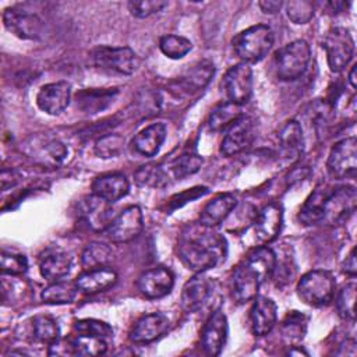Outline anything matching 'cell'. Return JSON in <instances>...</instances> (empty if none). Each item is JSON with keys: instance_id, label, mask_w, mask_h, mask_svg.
Returning <instances> with one entry per match:
<instances>
[{"instance_id": "cell-53", "label": "cell", "mask_w": 357, "mask_h": 357, "mask_svg": "<svg viewBox=\"0 0 357 357\" xmlns=\"http://www.w3.org/2000/svg\"><path fill=\"white\" fill-rule=\"evenodd\" d=\"M289 354L290 356H294V354H297V356H308V353L307 351H304L301 347H298V346H291V349L289 350Z\"/></svg>"}, {"instance_id": "cell-30", "label": "cell", "mask_w": 357, "mask_h": 357, "mask_svg": "<svg viewBox=\"0 0 357 357\" xmlns=\"http://www.w3.org/2000/svg\"><path fill=\"white\" fill-rule=\"evenodd\" d=\"M329 192H331V188H328L326 185L317 187L300 209V213H298L300 222H303L304 225L321 223L324 219L325 202Z\"/></svg>"}, {"instance_id": "cell-1", "label": "cell", "mask_w": 357, "mask_h": 357, "mask_svg": "<svg viewBox=\"0 0 357 357\" xmlns=\"http://www.w3.org/2000/svg\"><path fill=\"white\" fill-rule=\"evenodd\" d=\"M177 251L188 269L202 273L225 261L227 245L226 238L215 227L192 222L181 230L177 240Z\"/></svg>"}, {"instance_id": "cell-13", "label": "cell", "mask_w": 357, "mask_h": 357, "mask_svg": "<svg viewBox=\"0 0 357 357\" xmlns=\"http://www.w3.org/2000/svg\"><path fill=\"white\" fill-rule=\"evenodd\" d=\"M137 286L144 297L151 300L162 298L172 291L174 286V275L165 266L151 268L139 275Z\"/></svg>"}, {"instance_id": "cell-51", "label": "cell", "mask_w": 357, "mask_h": 357, "mask_svg": "<svg viewBox=\"0 0 357 357\" xmlns=\"http://www.w3.org/2000/svg\"><path fill=\"white\" fill-rule=\"evenodd\" d=\"M357 271V264H356V250L351 248V251L349 252V255L346 257L344 262H343V272H346L350 276H354Z\"/></svg>"}, {"instance_id": "cell-20", "label": "cell", "mask_w": 357, "mask_h": 357, "mask_svg": "<svg viewBox=\"0 0 357 357\" xmlns=\"http://www.w3.org/2000/svg\"><path fill=\"white\" fill-rule=\"evenodd\" d=\"M283 225V209L279 204H268L257 216L254 231L255 237L261 244H268L273 241Z\"/></svg>"}, {"instance_id": "cell-3", "label": "cell", "mask_w": 357, "mask_h": 357, "mask_svg": "<svg viewBox=\"0 0 357 357\" xmlns=\"http://www.w3.org/2000/svg\"><path fill=\"white\" fill-rule=\"evenodd\" d=\"M91 64L107 74L131 75L139 67L137 53L127 46H96L89 53Z\"/></svg>"}, {"instance_id": "cell-43", "label": "cell", "mask_w": 357, "mask_h": 357, "mask_svg": "<svg viewBox=\"0 0 357 357\" xmlns=\"http://www.w3.org/2000/svg\"><path fill=\"white\" fill-rule=\"evenodd\" d=\"M162 98L155 91H145L141 92L137 99L132 102V106L135 109L134 114H139L141 117H151L156 114L160 109Z\"/></svg>"}, {"instance_id": "cell-29", "label": "cell", "mask_w": 357, "mask_h": 357, "mask_svg": "<svg viewBox=\"0 0 357 357\" xmlns=\"http://www.w3.org/2000/svg\"><path fill=\"white\" fill-rule=\"evenodd\" d=\"M215 74V64L211 60H202L192 66L183 77L178 79V85L185 92H198L202 91Z\"/></svg>"}, {"instance_id": "cell-35", "label": "cell", "mask_w": 357, "mask_h": 357, "mask_svg": "<svg viewBox=\"0 0 357 357\" xmlns=\"http://www.w3.org/2000/svg\"><path fill=\"white\" fill-rule=\"evenodd\" d=\"M77 293L78 287L75 283L56 280L42 290L40 297L47 304H70L75 300Z\"/></svg>"}, {"instance_id": "cell-16", "label": "cell", "mask_w": 357, "mask_h": 357, "mask_svg": "<svg viewBox=\"0 0 357 357\" xmlns=\"http://www.w3.org/2000/svg\"><path fill=\"white\" fill-rule=\"evenodd\" d=\"M227 339V318L222 310H215L201 332V346L208 356H219Z\"/></svg>"}, {"instance_id": "cell-19", "label": "cell", "mask_w": 357, "mask_h": 357, "mask_svg": "<svg viewBox=\"0 0 357 357\" xmlns=\"http://www.w3.org/2000/svg\"><path fill=\"white\" fill-rule=\"evenodd\" d=\"M169 318L162 312H151L141 317L130 332V340L137 344L151 343L169 329Z\"/></svg>"}, {"instance_id": "cell-28", "label": "cell", "mask_w": 357, "mask_h": 357, "mask_svg": "<svg viewBox=\"0 0 357 357\" xmlns=\"http://www.w3.org/2000/svg\"><path fill=\"white\" fill-rule=\"evenodd\" d=\"M166 139V126L155 123L141 130L132 139L134 149L146 158L155 156Z\"/></svg>"}, {"instance_id": "cell-45", "label": "cell", "mask_w": 357, "mask_h": 357, "mask_svg": "<svg viewBox=\"0 0 357 357\" xmlns=\"http://www.w3.org/2000/svg\"><path fill=\"white\" fill-rule=\"evenodd\" d=\"M354 301H356V283L350 282L339 291L336 298V308L343 319L354 321Z\"/></svg>"}, {"instance_id": "cell-46", "label": "cell", "mask_w": 357, "mask_h": 357, "mask_svg": "<svg viewBox=\"0 0 357 357\" xmlns=\"http://www.w3.org/2000/svg\"><path fill=\"white\" fill-rule=\"evenodd\" d=\"M1 272L11 276H21L28 271V261L25 255L14 251H1Z\"/></svg>"}, {"instance_id": "cell-24", "label": "cell", "mask_w": 357, "mask_h": 357, "mask_svg": "<svg viewBox=\"0 0 357 357\" xmlns=\"http://www.w3.org/2000/svg\"><path fill=\"white\" fill-rule=\"evenodd\" d=\"M119 93L117 88H89L75 95V106L86 114H96L107 109Z\"/></svg>"}, {"instance_id": "cell-33", "label": "cell", "mask_w": 357, "mask_h": 357, "mask_svg": "<svg viewBox=\"0 0 357 357\" xmlns=\"http://www.w3.org/2000/svg\"><path fill=\"white\" fill-rule=\"evenodd\" d=\"M39 148L32 146V151L35 149V153L32 155L43 165L59 166L66 159L68 152L66 145L56 138H45L39 141Z\"/></svg>"}, {"instance_id": "cell-47", "label": "cell", "mask_w": 357, "mask_h": 357, "mask_svg": "<svg viewBox=\"0 0 357 357\" xmlns=\"http://www.w3.org/2000/svg\"><path fill=\"white\" fill-rule=\"evenodd\" d=\"M74 329L77 333L93 335V336H100L105 339L113 336V329L110 328V325H107L103 321L93 319V318H85V319L75 321Z\"/></svg>"}, {"instance_id": "cell-32", "label": "cell", "mask_w": 357, "mask_h": 357, "mask_svg": "<svg viewBox=\"0 0 357 357\" xmlns=\"http://www.w3.org/2000/svg\"><path fill=\"white\" fill-rule=\"evenodd\" d=\"M276 254L269 247H258L254 251H251L247 258L244 259L261 278L262 282H265L268 278L272 276L275 265H276Z\"/></svg>"}, {"instance_id": "cell-9", "label": "cell", "mask_w": 357, "mask_h": 357, "mask_svg": "<svg viewBox=\"0 0 357 357\" xmlns=\"http://www.w3.org/2000/svg\"><path fill=\"white\" fill-rule=\"evenodd\" d=\"M222 89L229 102L243 106L252 95V70L247 63L230 67L222 79Z\"/></svg>"}, {"instance_id": "cell-52", "label": "cell", "mask_w": 357, "mask_h": 357, "mask_svg": "<svg viewBox=\"0 0 357 357\" xmlns=\"http://www.w3.org/2000/svg\"><path fill=\"white\" fill-rule=\"evenodd\" d=\"M356 64L351 67V70H350V73H349V84L351 85V88H356V85H357V82H356Z\"/></svg>"}, {"instance_id": "cell-11", "label": "cell", "mask_w": 357, "mask_h": 357, "mask_svg": "<svg viewBox=\"0 0 357 357\" xmlns=\"http://www.w3.org/2000/svg\"><path fill=\"white\" fill-rule=\"evenodd\" d=\"M356 188L353 185H343L331 190L326 202L322 222L337 225L347 220L356 211Z\"/></svg>"}, {"instance_id": "cell-21", "label": "cell", "mask_w": 357, "mask_h": 357, "mask_svg": "<svg viewBox=\"0 0 357 357\" xmlns=\"http://www.w3.org/2000/svg\"><path fill=\"white\" fill-rule=\"evenodd\" d=\"M212 291V283L208 278L198 273L187 280L181 289L180 294V305L183 311L191 314L198 311Z\"/></svg>"}, {"instance_id": "cell-42", "label": "cell", "mask_w": 357, "mask_h": 357, "mask_svg": "<svg viewBox=\"0 0 357 357\" xmlns=\"http://www.w3.org/2000/svg\"><path fill=\"white\" fill-rule=\"evenodd\" d=\"M124 149V138L119 134H106L95 144V153L102 159L117 158Z\"/></svg>"}, {"instance_id": "cell-37", "label": "cell", "mask_w": 357, "mask_h": 357, "mask_svg": "<svg viewBox=\"0 0 357 357\" xmlns=\"http://www.w3.org/2000/svg\"><path fill=\"white\" fill-rule=\"evenodd\" d=\"M73 344L74 356H100L107 350V343L105 337L77 333L75 337L70 339Z\"/></svg>"}, {"instance_id": "cell-18", "label": "cell", "mask_w": 357, "mask_h": 357, "mask_svg": "<svg viewBox=\"0 0 357 357\" xmlns=\"http://www.w3.org/2000/svg\"><path fill=\"white\" fill-rule=\"evenodd\" d=\"M79 215L92 230L105 231L113 220L112 204L91 194L81 201Z\"/></svg>"}, {"instance_id": "cell-22", "label": "cell", "mask_w": 357, "mask_h": 357, "mask_svg": "<svg viewBox=\"0 0 357 357\" xmlns=\"http://www.w3.org/2000/svg\"><path fill=\"white\" fill-rule=\"evenodd\" d=\"M92 194L113 204L128 194L130 183L123 173L113 172L98 176L92 181Z\"/></svg>"}, {"instance_id": "cell-4", "label": "cell", "mask_w": 357, "mask_h": 357, "mask_svg": "<svg viewBox=\"0 0 357 357\" xmlns=\"http://www.w3.org/2000/svg\"><path fill=\"white\" fill-rule=\"evenodd\" d=\"M3 24L7 31L21 39L38 40L45 32V21L31 3L7 7L3 13Z\"/></svg>"}, {"instance_id": "cell-49", "label": "cell", "mask_w": 357, "mask_h": 357, "mask_svg": "<svg viewBox=\"0 0 357 357\" xmlns=\"http://www.w3.org/2000/svg\"><path fill=\"white\" fill-rule=\"evenodd\" d=\"M208 192V187H204V185H198V187H194V188H188L183 192H178L176 194L174 197H172L170 199V209H177L202 195H205Z\"/></svg>"}, {"instance_id": "cell-36", "label": "cell", "mask_w": 357, "mask_h": 357, "mask_svg": "<svg viewBox=\"0 0 357 357\" xmlns=\"http://www.w3.org/2000/svg\"><path fill=\"white\" fill-rule=\"evenodd\" d=\"M307 322H308V318L304 314L298 311L289 312L283 319L282 328H280L283 339L290 344L301 342L307 332Z\"/></svg>"}, {"instance_id": "cell-2", "label": "cell", "mask_w": 357, "mask_h": 357, "mask_svg": "<svg viewBox=\"0 0 357 357\" xmlns=\"http://www.w3.org/2000/svg\"><path fill=\"white\" fill-rule=\"evenodd\" d=\"M273 42L275 35L271 26L257 24L234 36L233 49L241 63H258L269 53Z\"/></svg>"}, {"instance_id": "cell-41", "label": "cell", "mask_w": 357, "mask_h": 357, "mask_svg": "<svg viewBox=\"0 0 357 357\" xmlns=\"http://www.w3.org/2000/svg\"><path fill=\"white\" fill-rule=\"evenodd\" d=\"M204 159L195 152H185L172 163V173L176 178H184L199 170Z\"/></svg>"}, {"instance_id": "cell-31", "label": "cell", "mask_w": 357, "mask_h": 357, "mask_svg": "<svg viewBox=\"0 0 357 357\" xmlns=\"http://www.w3.org/2000/svg\"><path fill=\"white\" fill-rule=\"evenodd\" d=\"M243 116L244 114L240 105L226 100L212 110L208 124L212 131H223L227 130L233 123H236Z\"/></svg>"}, {"instance_id": "cell-34", "label": "cell", "mask_w": 357, "mask_h": 357, "mask_svg": "<svg viewBox=\"0 0 357 357\" xmlns=\"http://www.w3.org/2000/svg\"><path fill=\"white\" fill-rule=\"evenodd\" d=\"M113 259L112 248L99 241L89 243L81 252V265L84 271L106 266Z\"/></svg>"}, {"instance_id": "cell-38", "label": "cell", "mask_w": 357, "mask_h": 357, "mask_svg": "<svg viewBox=\"0 0 357 357\" xmlns=\"http://www.w3.org/2000/svg\"><path fill=\"white\" fill-rule=\"evenodd\" d=\"M32 336L40 343L52 344L60 339L59 324L49 315H36L32 319Z\"/></svg>"}, {"instance_id": "cell-7", "label": "cell", "mask_w": 357, "mask_h": 357, "mask_svg": "<svg viewBox=\"0 0 357 357\" xmlns=\"http://www.w3.org/2000/svg\"><path fill=\"white\" fill-rule=\"evenodd\" d=\"M328 66L331 71L340 73L350 63L354 54V39L344 26H335L324 40Z\"/></svg>"}, {"instance_id": "cell-23", "label": "cell", "mask_w": 357, "mask_h": 357, "mask_svg": "<svg viewBox=\"0 0 357 357\" xmlns=\"http://www.w3.org/2000/svg\"><path fill=\"white\" fill-rule=\"evenodd\" d=\"M251 328L254 335L265 336L268 335L273 326L276 325L278 319V308L272 298L269 297H255L254 304L250 312Z\"/></svg>"}, {"instance_id": "cell-5", "label": "cell", "mask_w": 357, "mask_h": 357, "mask_svg": "<svg viewBox=\"0 0 357 357\" xmlns=\"http://www.w3.org/2000/svg\"><path fill=\"white\" fill-rule=\"evenodd\" d=\"M311 60V47L307 40L296 39L275 53L276 75L282 81L300 78Z\"/></svg>"}, {"instance_id": "cell-6", "label": "cell", "mask_w": 357, "mask_h": 357, "mask_svg": "<svg viewBox=\"0 0 357 357\" xmlns=\"http://www.w3.org/2000/svg\"><path fill=\"white\" fill-rule=\"evenodd\" d=\"M335 287L336 283L331 272L314 269L301 276L297 283V294L311 307H324L332 301Z\"/></svg>"}, {"instance_id": "cell-26", "label": "cell", "mask_w": 357, "mask_h": 357, "mask_svg": "<svg viewBox=\"0 0 357 357\" xmlns=\"http://www.w3.org/2000/svg\"><path fill=\"white\" fill-rule=\"evenodd\" d=\"M236 205L237 198L234 194H219L205 205L199 215V222L209 227H216L233 212Z\"/></svg>"}, {"instance_id": "cell-25", "label": "cell", "mask_w": 357, "mask_h": 357, "mask_svg": "<svg viewBox=\"0 0 357 357\" xmlns=\"http://www.w3.org/2000/svg\"><path fill=\"white\" fill-rule=\"evenodd\" d=\"M117 282V273L106 266L86 269L75 279V286L85 294H96L114 286Z\"/></svg>"}, {"instance_id": "cell-48", "label": "cell", "mask_w": 357, "mask_h": 357, "mask_svg": "<svg viewBox=\"0 0 357 357\" xmlns=\"http://www.w3.org/2000/svg\"><path fill=\"white\" fill-rule=\"evenodd\" d=\"M166 6H167V1H162V0H132V1H128L127 4L130 14L137 18H148L162 11Z\"/></svg>"}, {"instance_id": "cell-40", "label": "cell", "mask_w": 357, "mask_h": 357, "mask_svg": "<svg viewBox=\"0 0 357 357\" xmlns=\"http://www.w3.org/2000/svg\"><path fill=\"white\" fill-rule=\"evenodd\" d=\"M135 183L141 187H151V188H162L167 184L169 178L167 174L156 165H145L141 166L134 174Z\"/></svg>"}, {"instance_id": "cell-10", "label": "cell", "mask_w": 357, "mask_h": 357, "mask_svg": "<svg viewBox=\"0 0 357 357\" xmlns=\"http://www.w3.org/2000/svg\"><path fill=\"white\" fill-rule=\"evenodd\" d=\"M142 229V211L138 205H131L113 218L110 225L106 227L105 234L112 243H128L137 238Z\"/></svg>"}, {"instance_id": "cell-39", "label": "cell", "mask_w": 357, "mask_h": 357, "mask_svg": "<svg viewBox=\"0 0 357 357\" xmlns=\"http://www.w3.org/2000/svg\"><path fill=\"white\" fill-rule=\"evenodd\" d=\"M159 49L169 59L177 60L192 49V43L190 39L180 35H165L159 40Z\"/></svg>"}, {"instance_id": "cell-50", "label": "cell", "mask_w": 357, "mask_h": 357, "mask_svg": "<svg viewBox=\"0 0 357 357\" xmlns=\"http://www.w3.org/2000/svg\"><path fill=\"white\" fill-rule=\"evenodd\" d=\"M259 8L265 13V14H276L280 11V8L284 6L282 1H276V0H264L258 3Z\"/></svg>"}, {"instance_id": "cell-8", "label": "cell", "mask_w": 357, "mask_h": 357, "mask_svg": "<svg viewBox=\"0 0 357 357\" xmlns=\"http://www.w3.org/2000/svg\"><path fill=\"white\" fill-rule=\"evenodd\" d=\"M328 173L332 178L342 180L353 177L357 169V141L356 137L343 138L336 142L328 156Z\"/></svg>"}, {"instance_id": "cell-14", "label": "cell", "mask_w": 357, "mask_h": 357, "mask_svg": "<svg viewBox=\"0 0 357 357\" xmlns=\"http://www.w3.org/2000/svg\"><path fill=\"white\" fill-rule=\"evenodd\" d=\"M73 265L71 255L59 245L46 247L38 257L40 275L47 280L56 282L64 278Z\"/></svg>"}, {"instance_id": "cell-44", "label": "cell", "mask_w": 357, "mask_h": 357, "mask_svg": "<svg viewBox=\"0 0 357 357\" xmlns=\"http://www.w3.org/2000/svg\"><path fill=\"white\" fill-rule=\"evenodd\" d=\"M287 18L294 24H307L314 17V4L308 0H293L284 4Z\"/></svg>"}, {"instance_id": "cell-15", "label": "cell", "mask_w": 357, "mask_h": 357, "mask_svg": "<svg viewBox=\"0 0 357 357\" xmlns=\"http://www.w3.org/2000/svg\"><path fill=\"white\" fill-rule=\"evenodd\" d=\"M71 100V85L67 81H57L43 85L36 95L38 107L50 114H60Z\"/></svg>"}, {"instance_id": "cell-17", "label": "cell", "mask_w": 357, "mask_h": 357, "mask_svg": "<svg viewBox=\"0 0 357 357\" xmlns=\"http://www.w3.org/2000/svg\"><path fill=\"white\" fill-rule=\"evenodd\" d=\"M262 283L264 282L258 273L245 261H243L231 275V296L240 304L254 300Z\"/></svg>"}, {"instance_id": "cell-12", "label": "cell", "mask_w": 357, "mask_h": 357, "mask_svg": "<svg viewBox=\"0 0 357 357\" xmlns=\"http://www.w3.org/2000/svg\"><path fill=\"white\" fill-rule=\"evenodd\" d=\"M255 135L257 127L254 119L243 116L227 128L220 142V152L226 156L237 155L252 145Z\"/></svg>"}, {"instance_id": "cell-27", "label": "cell", "mask_w": 357, "mask_h": 357, "mask_svg": "<svg viewBox=\"0 0 357 357\" xmlns=\"http://www.w3.org/2000/svg\"><path fill=\"white\" fill-rule=\"evenodd\" d=\"M279 148L284 159L293 162L297 160L304 149L303 128L298 121L289 120L279 131Z\"/></svg>"}]
</instances>
